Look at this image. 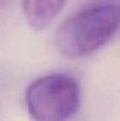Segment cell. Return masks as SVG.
Segmentation results:
<instances>
[{
	"mask_svg": "<svg viewBox=\"0 0 120 121\" xmlns=\"http://www.w3.org/2000/svg\"><path fill=\"white\" fill-rule=\"evenodd\" d=\"M24 100L34 121H68L79 108L81 87L68 73H48L28 85Z\"/></svg>",
	"mask_w": 120,
	"mask_h": 121,
	"instance_id": "2",
	"label": "cell"
},
{
	"mask_svg": "<svg viewBox=\"0 0 120 121\" xmlns=\"http://www.w3.org/2000/svg\"><path fill=\"white\" fill-rule=\"evenodd\" d=\"M117 30V4L99 3L68 17L55 31L54 45L62 56L79 59L89 56L109 44Z\"/></svg>",
	"mask_w": 120,
	"mask_h": 121,
	"instance_id": "1",
	"label": "cell"
},
{
	"mask_svg": "<svg viewBox=\"0 0 120 121\" xmlns=\"http://www.w3.org/2000/svg\"><path fill=\"white\" fill-rule=\"evenodd\" d=\"M66 0H23V14L31 28L44 30L60 14Z\"/></svg>",
	"mask_w": 120,
	"mask_h": 121,
	"instance_id": "3",
	"label": "cell"
},
{
	"mask_svg": "<svg viewBox=\"0 0 120 121\" xmlns=\"http://www.w3.org/2000/svg\"><path fill=\"white\" fill-rule=\"evenodd\" d=\"M13 0H0V10H3L6 6H9Z\"/></svg>",
	"mask_w": 120,
	"mask_h": 121,
	"instance_id": "4",
	"label": "cell"
}]
</instances>
